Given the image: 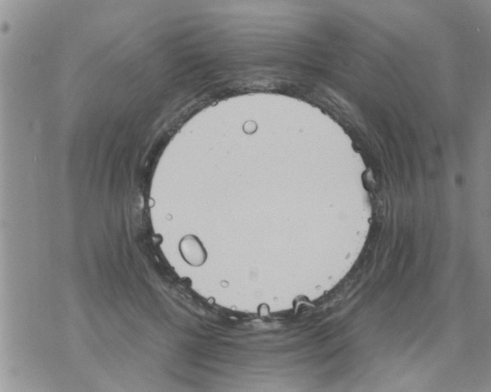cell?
Returning <instances> with one entry per match:
<instances>
[{
    "label": "cell",
    "mask_w": 491,
    "mask_h": 392,
    "mask_svg": "<svg viewBox=\"0 0 491 392\" xmlns=\"http://www.w3.org/2000/svg\"><path fill=\"white\" fill-rule=\"evenodd\" d=\"M180 251L183 258L190 265L199 266L206 259V251L199 239L194 236L183 237L180 244Z\"/></svg>",
    "instance_id": "obj_1"
}]
</instances>
